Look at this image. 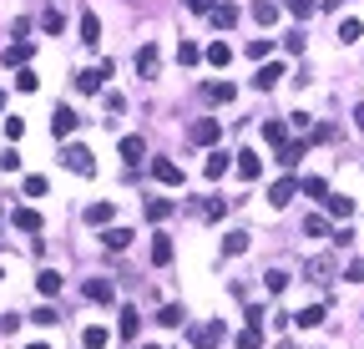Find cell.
<instances>
[{"label":"cell","mask_w":364,"mask_h":349,"mask_svg":"<svg viewBox=\"0 0 364 349\" xmlns=\"http://www.w3.org/2000/svg\"><path fill=\"white\" fill-rule=\"evenodd\" d=\"M106 339H112V334H106L101 324H92V329L81 334V349H106Z\"/></svg>","instance_id":"cell-36"},{"label":"cell","mask_w":364,"mask_h":349,"mask_svg":"<svg viewBox=\"0 0 364 349\" xmlns=\"http://www.w3.org/2000/svg\"><path fill=\"white\" fill-rule=\"evenodd\" d=\"M354 127H359V132H364V101L354 106Z\"/></svg>","instance_id":"cell-53"},{"label":"cell","mask_w":364,"mask_h":349,"mask_svg":"<svg viewBox=\"0 0 364 349\" xmlns=\"http://www.w3.org/2000/svg\"><path fill=\"white\" fill-rule=\"evenodd\" d=\"M268 51H273V46H268V41H248V56H253V61H263Z\"/></svg>","instance_id":"cell-52"},{"label":"cell","mask_w":364,"mask_h":349,"mask_svg":"<svg viewBox=\"0 0 364 349\" xmlns=\"http://www.w3.org/2000/svg\"><path fill=\"white\" fill-rule=\"evenodd\" d=\"M87 299H92V304H112V299H117L112 278H87Z\"/></svg>","instance_id":"cell-14"},{"label":"cell","mask_w":364,"mask_h":349,"mask_svg":"<svg viewBox=\"0 0 364 349\" xmlns=\"http://www.w3.org/2000/svg\"><path fill=\"white\" fill-rule=\"evenodd\" d=\"M112 218H117V208H112V203H92V208H87V223H92V228H106Z\"/></svg>","instance_id":"cell-20"},{"label":"cell","mask_w":364,"mask_h":349,"mask_svg":"<svg viewBox=\"0 0 364 349\" xmlns=\"http://www.w3.org/2000/svg\"><path fill=\"white\" fill-rule=\"evenodd\" d=\"M228 167H233V162H228V152H208V162H203V172H208V178H223Z\"/></svg>","instance_id":"cell-31"},{"label":"cell","mask_w":364,"mask_h":349,"mask_svg":"<svg viewBox=\"0 0 364 349\" xmlns=\"http://www.w3.org/2000/svg\"><path fill=\"white\" fill-rule=\"evenodd\" d=\"M212 26L233 31V26H238V6H212Z\"/></svg>","instance_id":"cell-22"},{"label":"cell","mask_w":364,"mask_h":349,"mask_svg":"<svg viewBox=\"0 0 364 349\" xmlns=\"http://www.w3.org/2000/svg\"><path fill=\"white\" fill-rule=\"evenodd\" d=\"M152 264H157V269H167V264H173V243H167L162 233L152 238Z\"/></svg>","instance_id":"cell-33"},{"label":"cell","mask_w":364,"mask_h":349,"mask_svg":"<svg viewBox=\"0 0 364 349\" xmlns=\"http://www.w3.org/2000/svg\"><path fill=\"white\" fill-rule=\"evenodd\" d=\"M304 278H309V283H329V278H334V264H329V253L309 258V264H304Z\"/></svg>","instance_id":"cell-6"},{"label":"cell","mask_w":364,"mask_h":349,"mask_svg":"<svg viewBox=\"0 0 364 349\" xmlns=\"http://www.w3.org/2000/svg\"><path fill=\"white\" fill-rule=\"evenodd\" d=\"M278 349H293V344H278Z\"/></svg>","instance_id":"cell-54"},{"label":"cell","mask_w":364,"mask_h":349,"mask_svg":"<svg viewBox=\"0 0 364 349\" xmlns=\"http://www.w3.org/2000/svg\"><path fill=\"white\" fill-rule=\"evenodd\" d=\"M233 344H238V349H263V329H259V324H243Z\"/></svg>","instance_id":"cell-21"},{"label":"cell","mask_w":364,"mask_h":349,"mask_svg":"<svg viewBox=\"0 0 364 349\" xmlns=\"http://www.w3.org/2000/svg\"><path fill=\"white\" fill-rule=\"evenodd\" d=\"M298 192H309L314 203H324V198H329V183H324V178H304V183H298Z\"/></svg>","instance_id":"cell-32"},{"label":"cell","mask_w":364,"mask_h":349,"mask_svg":"<svg viewBox=\"0 0 364 349\" xmlns=\"http://www.w3.org/2000/svg\"><path fill=\"white\" fill-rule=\"evenodd\" d=\"M223 334H228L223 324H218V319H208V324H198V329H192V349H218Z\"/></svg>","instance_id":"cell-2"},{"label":"cell","mask_w":364,"mask_h":349,"mask_svg":"<svg viewBox=\"0 0 364 349\" xmlns=\"http://www.w3.org/2000/svg\"><path fill=\"white\" fill-rule=\"evenodd\" d=\"M182 319H187V314H182V304H162V309H157V324H162V329H177Z\"/></svg>","instance_id":"cell-25"},{"label":"cell","mask_w":364,"mask_h":349,"mask_svg":"<svg viewBox=\"0 0 364 349\" xmlns=\"http://www.w3.org/2000/svg\"><path fill=\"white\" fill-rule=\"evenodd\" d=\"M152 178H157L162 187H182V167L167 162V157H152Z\"/></svg>","instance_id":"cell-5"},{"label":"cell","mask_w":364,"mask_h":349,"mask_svg":"<svg viewBox=\"0 0 364 349\" xmlns=\"http://www.w3.org/2000/svg\"><path fill=\"white\" fill-rule=\"evenodd\" d=\"M15 92H41V76L31 66H15Z\"/></svg>","instance_id":"cell-34"},{"label":"cell","mask_w":364,"mask_h":349,"mask_svg":"<svg viewBox=\"0 0 364 349\" xmlns=\"http://www.w3.org/2000/svg\"><path fill=\"white\" fill-rule=\"evenodd\" d=\"M324 208H329L334 218H349V213H354V198H344V192H329V198H324Z\"/></svg>","instance_id":"cell-29"},{"label":"cell","mask_w":364,"mask_h":349,"mask_svg":"<svg viewBox=\"0 0 364 349\" xmlns=\"http://www.w3.org/2000/svg\"><path fill=\"white\" fill-rule=\"evenodd\" d=\"M61 162H66V167L76 172V178H92V172H96V157H92V147H81V142H71L66 152H61Z\"/></svg>","instance_id":"cell-1"},{"label":"cell","mask_w":364,"mask_h":349,"mask_svg":"<svg viewBox=\"0 0 364 349\" xmlns=\"http://www.w3.org/2000/svg\"><path fill=\"white\" fill-rule=\"evenodd\" d=\"M6 137L20 142V137H26V122H20V117H6Z\"/></svg>","instance_id":"cell-47"},{"label":"cell","mask_w":364,"mask_h":349,"mask_svg":"<svg viewBox=\"0 0 364 349\" xmlns=\"http://www.w3.org/2000/svg\"><path fill=\"white\" fill-rule=\"evenodd\" d=\"M263 289H268V294H284V289H289V273H284V269H268V273H263Z\"/></svg>","instance_id":"cell-38"},{"label":"cell","mask_w":364,"mask_h":349,"mask_svg":"<svg viewBox=\"0 0 364 349\" xmlns=\"http://www.w3.org/2000/svg\"><path fill=\"white\" fill-rule=\"evenodd\" d=\"M31 61V41H10L6 46V66H26Z\"/></svg>","instance_id":"cell-23"},{"label":"cell","mask_w":364,"mask_h":349,"mask_svg":"<svg viewBox=\"0 0 364 349\" xmlns=\"http://www.w3.org/2000/svg\"><path fill=\"white\" fill-rule=\"evenodd\" d=\"M61 26H66V20H61L56 10H46V15H41V31H46V36H61Z\"/></svg>","instance_id":"cell-44"},{"label":"cell","mask_w":364,"mask_h":349,"mask_svg":"<svg viewBox=\"0 0 364 349\" xmlns=\"http://www.w3.org/2000/svg\"><path fill=\"white\" fill-rule=\"evenodd\" d=\"M304 233H309V238H329V218H324V213H309V218H304Z\"/></svg>","instance_id":"cell-35"},{"label":"cell","mask_w":364,"mask_h":349,"mask_svg":"<svg viewBox=\"0 0 364 349\" xmlns=\"http://www.w3.org/2000/svg\"><path fill=\"white\" fill-rule=\"evenodd\" d=\"M56 319H61V314L51 309V304H41V309L31 314V324H41V329H46V324H56Z\"/></svg>","instance_id":"cell-45"},{"label":"cell","mask_w":364,"mask_h":349,"mask_svg":"<svg viewBox=\"0 0 364 349\" xmlns=\"http://www.w3.org/2000/svg\"><path fill=\"white\" fill-rule=\"evenodd\" d=\"M344 278H349V283H364V258H354V264L344 269Z\"/></svg>","instance_id":"cell-51"},{"label":"cell","mask_w":364,"mask_h":349,"mask_svg":"<svg viewBox=\"0 0 364 349\" xmlns=\"http://www.w3.org/2000/svg\"><path fill=\"white\" fill-rule=\"evenodd\" d=\"M36 289L46 294V299H56V294H61V273H56V269H41V273H36Z\"/></svg>","instance_id":"cell-19"},{"label":"cell","mask_w":364,"mask_h":349,"mask_svg":"<svg viewBox=\"0 0 364 349\" xmlns=\"http://www.w3.org/2000/svg\"><path fill=\"white\" fill-rule=\"evenodd\" d=\"M263 137H268L273 147H284V142H289V127H284V122H263Z\"/></svg>","instance_id":"cell-40"},{"label":"cell","mask_w":364,"mask_h":349,"mask_svg":"<svg viewBox=\"0 0 364 349\" xmlns=\"http://www.w3.org/2000/svg\"><path fill=\"white\" fill-rule=\"evenodd\" d=\"M182 6H187L192 15H212V6H218V0H182Z\"/></svg>","instance_id":"cell-49"},{"label":"cell","mask_w":364,"mask_h":349,"mask_svg":"<svg viewBox=\"0 0 364 349\" xmlns=\"http://www.w3.org/2000/svg\"><path fill=\"white\" fill-rule=\"evenodd\" d=\"M173 218V198H147V223H162Z\"/></svg>","instance_id":"cell-27"},{"label":"cell","mask_w":364,"mask_h":349,"mask_svg":"<svg viewBox=\"0 0 364 349\" xmlns=\"http://www.w3.org/2000/svg\"><path fill=\"white\" fill-rule=\"evenodd\" d=\"M233 167H238V178H243V183H253V178L263 172V157H259V152H248V147H243V152H238V162H233Z\"/></svg>","instance_id":"cell-10"},{"label":"cell","mask_w":364,"mask_h":349,"mask_svg":"<svg viewBox=\"0 0 364 349\" xmlns=\"http://www.w3.org/2000/svg\"><path fill=\"white\" fill-rule=\"evenodd\" d=\"M203 97H208L212 106H228L233 97H238V86H233V81H212V86H203Z\"/></svg>","instance_id":"cell-13"},{"label":"cell","mask_w":364,"mask_h":349,"mask_svg":"<svg viewBox=\"0 0 364 349\" xmlns=\"http://www.w3.org/2000/svg\"><path fill=\"white\" fill-rule=\"evenodd\" d=\"M253 20H259V26H273V20H278V6H273V0H259V6H253Z\"/></svg>","instance_id":"cell-39"},{"label":"cell","mask_w":364,"mask_h":349,"mask_svg":"<svg viewBox=\"0 0 364 349\" xmlns=\"http://www.w3.org/2000/svg\"><path fill=\"white\" fill-rule=\"evenodd\" d=\"M278 76H284V66H278V61H268V66H259L253 86H259V92H273V86H278Z\"/></svg>","instance_id":"cell-16"},{"label":"cell","mask_w":364,"mask_h":349,"mask_svg":"<svg viewBox=\"0 0 364 349\" xmlns=\"http://www.w3.org/2000/svg\"><path fill=\"white\" fill-rule=\"evenodd\" d=\"M304 152H309V142H284V147H278V162L298 167V162H304Z\"/></svg>","instance_id":"cell-18"},{"label":"cell","mask_w":364,"mask_h":349,"mask_svg":"<svg viewBox=\"0 0 364 349\" xmlns=\"http://www.w3.org/2000/svg\"><path fill=\"white\" fill-rule=\"evenodd\" d=\"M117 152H122V162H126V167H137V162L147 157V142H142V137H122Z\"/></svg>","instance_id":"cell-11"},{"label":"cell","mask_w":364,"mask_h":349,"mask_svg":"<svg viewBox=\"0 0 364 349\" xmlns=\"http://www.w3.org/2000/svg\"><path fill=\"white\" fill-rule=\"evenodd\" d=\"M218 137H223V127L212 122V117H203V122H192V142H198V147H212V142H218Z\"/></svg>","instance_id":"cell-9"},{"label":"cell","mask_w":364,"mask_h":349,"mask_svg":"<svg viewBox=\"0 0 364 349\" xmlns=\"http://www.w3.org/2000/svg\"><path fill=\"white\" fill-rule=\"evenodd\" d=\"M106 76H112V61H101L96 71H81V76H76V92H81V97H96Z\"/></svg>","instance_id":"cell-3"},{"label":"cell","mask_w":364,"mask_h":349,"mask_svg":"<svg viewBox=\"0 0 364 349\" xmlns=\"http://www.w3.org/2000/svg\"><path fill=\"white\" fill-rule=\"evenodd\" d=\"M293 192H298L293 178H278V183L268 187V203H273V208H289V203H293Z\"/></svg>","instance_id":"cell-12"},{"label":"cell","mask_w":364,"mask_h":349,"mask_svg":"<svg viewBox=\"0 0 364 349\" xmlns=\"http://www.w3.org/2000/svg\"><path fill=\"white\" fill-rule=\"evenodd\" d=\"M293 324H298V329H319V324H324V304H309V309H298Z\"/></svg>","instance_id":"cell-17"},{"label":"cell","mask_w":364,"mask_h":349,"mask_svg":"<svg viewBox=\"0 0 364 349\" xmlns=\"http://www.w3.org/2000/svg\"><path fill=\"white\" fill-rule=\"evenodd\" d=\"M142 349H157V344H142Z\"/></svg>","instance_id":"cell-55"},{"label":"cell","mask_w":364,"mask_h":349,"mask_svg":"<svg viewBox=\"0 0 364 349\" xmlns=\"http://www.w3.org/2000/svg\"><path fill=\"white\" fill-rule=\"evenodd\" d=\"M289 10H293L298 20H309V15H314V0H289Z\"/></svg>","instance_id":"cell-50"},{"label":"cell","mask_w":364,"mask_h":349,"mask_svg":"<svg viewBox=\"0 0 364 349\" xmlns=\"http://www.w3.org/2000/svg\"><path fill=\"white\" fill-rule=\"evenodd\" d=\"M76 122H81V117L71 112V106H56V112H51V132H56V137H71Z\"/></svg>","instance_id":"cell-8"},{"label":"cell","mask_w":364,"mask_h":349,"mask_svg":"<svg viewBox=\"0 0 364 349\" xmlns=\"http://www.w3.org/2000/svg\"><path fill=\"white\" fill-rule=\"evenodd\" d=\"M10 223H15L20 233H41V213H36V208H15Z\"/></svg>","instance_id":"cell-15"},{"label":"cell","mask_w":364,"mask_h":349,"mask_svg":"<svg viewBox=\"0 0 364 349\" xmlns=\"http://www.w3.org/2000/svg\"><path fill=\"white\" fill-rule=\"evenodd\" d=\"M157 66H162V51L152 46V41H147V46L137 51V71H142L147 81H152V76H157Z\"/></svg>","instance_id":"cell-7"},{"label":"cell","mask_w":364,"mask_h":349,"mask_svg":"<svg viewBox=\"0 0 364 349\" xmlns=\"http://www.w3.org/2000/svg\"><path fill=\"white\" fill-rule=\"evenodd\" d=\"M117 334H122V344H132V339L142 334V314L132 309V304H126V309L117 314Z\"/></svg>","instance_id":"cell-4"},{"label":"cell","mask_w":364,"mask_h":349,"mask_svg":"<svg viewBox=\"0 0 364 349\" xmlns=\"http://www.w3.org/2000/svg\"><path fill=\"white\" fill-rule=\"evenodd\" d=\"M101 243L112 248V253H122L126 243H132V228H106V233H101Z\"/></svg>","instance_id":"cell-24"},{"label":"cell","mask_w":364,"mask_h":349,"mask_svg":"<svg viewBox=\"0 0 364 349\" xmlns=\"http://www.w3.org/2000/svg\"><path fill=\"white\" fill-rule=\"evenodd\" d=\"M0 278H6V269H0Z\"/></svg>","instance_id":"cell-56"},{"label":"cell","mask_w":364,"mask_h":349,"mask_svg":"<svg viewBox=\"0 0 364 349\" xmlns=\"http://www.w3.org/2000/svg\"><path fill=\"white\" fill-rule=\"evenodd\" d=\"M284 51H289V56L304 51V31H289V36H284Z\"/></svg>","instance_id":"cell-46"},{"label":"cell","mask_w":364,"mask_h":349,"mask_svg":"<svg viewBox=\"0 0 364 349\" xmlns=\"http://www.w3.org/2000/svg\"><path fill=\"white\" fill-rule=\"evenodd\" d=\"M228 61H233V46L228 41H212L208 46V66H228Z\"/></svg>","instance_id":"cell-30"},{"label":"cell","mask_w":364,"mask_h":349,"mask_svg":"<svg viewBox=\"0 0 364 349\" xmlns=\"http://www.w3.org/2000/svg\"><path fill=\"white\" fill-rule=\"evenodd\" d=\"M223 253H228V258H238V253H248V233H243V228H233V233L223 238Z\"/></svg>","instance_id":"cell-28"},{"label":"cell","mask_w":364,"mask_h":349,"mask_svg":"<svg viewBox=\"0 0 364 349\" xmlns=\"http://www.w3.org/2000/svg\"><path fill=\"white\" fill-rule=\"evenodd\" d=\"M81 41H87V46H96V41H101V20L92 10H81Z\"/></svg>","instance_id":"cell-26"},{"label":"cell","mask_w":364,"mask_h":349,"mask_svg":"<svg viewBox=\"0 0 364 349\" xmlns=\"http://www.w3.org/2000/svg\"><path fill=\"white\" fill-rule=\"evenodd\" d=\"M359 36H364V26H359V20H344V26H339V41H344V46H354Z\"/></svg>","instance_id":"cell-43"},{"label":"cell","mask_w":364,"mask_h":349,"mask_svg":"<svg viewBox=\"0 0 364 349\" xmlns=\"http://www.w3.org/2000/svg\"><path fill=\"white\" fill-rule=\"evenodd\" d=\"M223 213H228V198H208V203H203V218H208V223H218Z\"/></svg>","instance_id":"cell-41"},{"label":"cell","mask_w":364,"mask_h":349,"mask_svg":"<svg viewBox=\"0 0 364 349\" xmlns=\"http://www.w3.org/2000/svg\"><path fill=\"white\" fill-rule=\"evenodd\" d=\"M177 61H182V66H198V61H203V46H198V41H182V46H177Z\"/></svg>","instance_id":"cell-37"},{"label":"cell","mask_w":364,"mask_h":349,"mask_svg":"<svg viewBox=\"0 0 364 349\" xmlns=\"http://www.w3.org/2000/svg\"><path fill=\"white\" fill-rule=\"evenodd\" d=\"M46 178H41V172H31V178H26V198H46Z\"/></svg>","instance_id":"cell-42"},{"label":"cell","mask_w":364,"mask_h":349,"mask_svg":"<svg viewBox=\"0 0 364 349\" xmlns=\"http://www.w3.org/2000/svg\"><path fill=\"white\" fill-rule=\"evenodd\" d=\"M0 167H6V172H20V152L6 147V152H0Z\"/></svg>","instance_id":"cell-48"}]
</instances>
